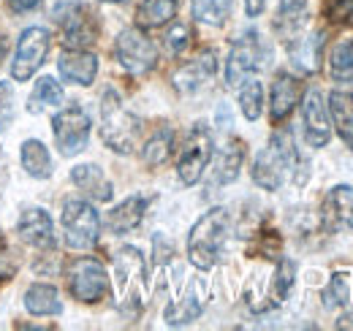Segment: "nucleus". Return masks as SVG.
<instances>
[{"mask_svg":"<svg viewBox=\"0 0 353 331\" xmlns=\"http://www.w3.org/2000/svg\"><path fill=\"white\" fill-rule=\"evenodd\" d=\"M294 174L296 185L307 182V163L302 161V155L296 152L294 139L285 130H277L264 147L256 161H253V182L264 190H280V185L285 182V174Z\"/></svg>","mask_w":353,"mask_h":331,"instance_id":"1","label":"nucleus"},{"mask_svg":"<svg viewBox=\"0 0 353 331\" xmlns=\"http://www.w3.org/2000/svg\"><path fill=\"white\" fill-rule=\"evenodd\" d=\"M228 231H231V217H228V209L215 207L210 209L207 214H201L196 220V225L190 228V237H188V258L196 269L207 272L218 263L223 252V245L228 239Z\"/></svg>","mask_w":353,"mask_h":331,"instance_id":"2","label":"nucleus"},{"mask_svg":"<svg viewBox=\"0 0 353 331\" xmlns=\"http://www.w3.org/2000/svg\"><path fill=\"white\" fill-rule=\"evenodd\" d=\"M139 133H141L139 117L123 106V101L114 90H106L101 98V136H103V141L114 152L131 155L136 150Z\"/></svg>","mask_w":353,"mask_h":331,"instance_id":"3","label":"nucleus"},{"mask_svg":"<svg viewBox=\"0 0 353 331\" xmlns=\"http://www.w3.org/2000/svg\"><path fill=\"white\" fill-rule=\"evenodd\" d=\"M210 161H212V133L204 123H196L188 130L185 144L179 150V161H176L179 179L188 188H193L201 179V174L210 166Z\"/></svg>","mask_w":353,"mask_h":331,"instance_id":"4","label":"nucleus"},{"mask_svg":"<svg viewBox=\"0 0 353 331\" xmlns=\"http://www.w3.org/2000/svg\"><path fill=\"white\" fill-rule=\"evenodd\" d=\"M63 231L65 245L71 250H88L98 242L101 234V217L88 201H68L63 207Z\"/></svg>","mask_w":353,"mask_h":331,"instance_id":"5","label":"nucleus"},{"mask_svg":"<svg viewBox=\"0 0 353 331\" xmlns=\"http://www.w3.org/2000/svg\"><path fill=\"white\" fill-rule=\"evenodd\" d=\"M52 133H54V141H57L60 155H65V158L79 155L88 147V139H90L88 112L82 106H77V103L74 106H65L63 112L54 114Z\"/></svg>","mask_w":353,"mask_h":331,"instance_id":"6","label":"nucleus"},{"mask_svg":"<svg viewBox=\"0 0 353 331\" xmlns=\"http://www.w3.org/2000/svg\"><path fill=\"white\" fill-rule=\"evenodd\" d=\"M114 54L120 60V66L133 74V77H144L155 68L158 63V49L155 43L150 41L139 28H128L117 36V43H114Z\"/></svg>","mask_w":353,"mask_h":331,"instance_id":"7","label":"nucleus"},{"mask_svg":"<svg viewBox=\"0 0 353 331\" xmlns=\"http://www.w3.org/2000/svg\"><path fill=\"white\" fill-rule=\"evenodd\" d=\"M68 288L85 304H95V301L106 299L109 296V274H106L103 263L95 258H77L68 266Z\"/></svg>","mask_w":353,"mask_h":331,"instance_id":"8","label":"nucleus"},{"mask_svg":"<svg viewBox=\"0 0 353 331\" xmlns=\"http://www.w3.org/2000/svg\"><path fill=\"white\" fill-rule=\"evenodd\" d=\"M264 57L266 49L261 36L259 33H242L231 46V54H228V63H225V82L236 87L245 79H250L264 66Z\"/></svg>","mask_w":353,"mask_h":331,"instance_id":"9","label":"nucleus"},{"mask_svg":"<svg viewBox=\"0 0 353 331\" xmlns=\"http://www.w3.org/2000/svg\"><path fill=\"white\" fill-rule=\"evenodd\" d=\"M49 30L44 28H28L22 33V39L17 43V54L11 60V77L14 82H28L44 63L46 52H49Z\"/></svg>","mask_w":353,"mask_h":331,"instance_id":"10","label":"nucleus"},{"mask_svg":"<svg viewBox=\"0 0 353 331\" xmlns=\"http://www.w3.org/2000/svg\"><path fill=\"white\" fill-rule=\"evenodd\" d=\"M302 120H305V139L310 147H326L332 139V117H329V106L323 103V95L318 90H310L305 95Z\"/></svg>","mask_w":353,"mask_h":331,"instance_id":"11","label":"nucleus"},{"mask_svg":"<svg viewBox=\"0 0 353 331\" xmlns=\"http://www.w3.org/2000/svg\"><path fill=\"white\" fill-rule=\"evenodd\" d=\"M114 274H117V285L120 290L125 293L123 296V307L128 304V299H131V288H147V263H144V258H141V252L136 248H125L117 252V258H114Z\"/></svg>","mask_w":353,"mask_h":331,"instance_id":"12","label":"nucleus"},{"mask_svg":"<svg viewBox=\"0 0 353 331\" xmlns=\"http://www.w3.org/2000/svg\"><path fill=\"white\" fill-rule=\"evenodd\" d=\"M323 225L329 231H353V188L337 185L323 199Z\"/></svg>","mask_w":353,"mask_h":331,"instance_id":"13","label":"nucleus"},{"mask_svg":"<svg viewBox=\"0 0 353 331\" xmlns=\"http://www.w3.org/2000/svg\"><path fill=\"white\" fill-rule=\"evenodd\" d=\"M60 22H63V36L65 43L71 49H82L90 46L98 36V25H95V17L90 14L88 8H68L65 14H60Z\"/></svg>","mask_w":353,"mask_h":331,"instance_id":"14","label":"nucleus"},{"mask_svg":"<svg viewBox=\"0 0 353 331\" xmlns=\"http://www.w3.org/2000/svg\"><path fill=\"white\" fill-rule=\"evenodd\" d=\"M57 68H60V77L71 84H88L95 82V74H98V57L82 52V49H68L60 54L57 60Z\"/></svg>","mask_w":353,"mask_h":331,"instance_id":"15","label":"nucleus"},{"mask_svg":"<svg viewBox=\"0 0 353 331\" xmlns=\"http://www.w3.org/2000/svg\"><path fill=\"white\" fill-rule=\"evenodd\" d=\"M302 98V82L291 74H277V79L272 84V106H269V117L272 123L280 125L299 103Z\"/></svg>","mask_w":353,"mask_h":331,"instance_id":"16","label":"nucleus"},{"mask_svg":"<svg viewBox=\"0 0 353 331\" xmlns=\"http://www.w3.org/2000/svg\"><path fill=\"white\" fill-rule=\"evenodd\" d=\"M19 237L39 250H49L54 245V225L52 217L46 214L44 209H28L19 217Z\"/></svg>","mask_w":353,"mask_h":331,"instance_id":"17","label":"nucleus"},{"mask_svg":"<svg viewBox=\"0 0 353 331\" xmlns=\"http://www.w3.org/2000/svg\"><path fill=\"white\" fill-rule=\"evenodd\" d=\"M204 301H207L204 285H201L199 280H193V283L188 285V290H185V296L166 310V323H169V326H185V323L196 321V318L204 312Z\"/></svg>","mask_w":353,"mask_h":331,"instance_id":"18","label":"nucleus"},{"mask_svg":"<svg viewBox=\"0 0 353 331\" xmlns=\"http://www.w3.org/2000/svg\"><path fill=\"white\" fill-rule=\"evenodd\" d=\"M215 71H218L215 52H212V49H207V52H201L193 63H188L185 68H179V71H176L174 84L182 90V92H193V90H199L207 79H212V77H215Z\"/></svg>","mask_w":353,"mask_h":331,"instance_id":"19","label":"nucleus"},{"mask_svg":"<svg viewBox=\"0 0 353 331\" xmlns=\"http://www.w3.org/2000/svg\"><path fill=\"white\" fill-rule=\"evenodd\" d=\"M307 0H283L274 14V30L285 41H294V39H299L302 28L307 25Z\"/></svg>","mask_w":353,"mask_h":331,"instance_id":"20","label":"nucleus"},{"mask_svg":"<svg viewBox=\"0 0 353 331\" xmlns=\"http://www.w3.org/2000/svg\"><path fill=\"white\" fill-rule=\"evenodd\" d=\"M329 117L332 125L337 128L340 139L345 141V147L353 150V95L345 90H334L329 92Z\"/></svg>","mask_w":353,"mask_h":331,"instance_id":"21","label":"nucleus"},{"mask_svg":"<svg viewBox=\"0 0 353 331\" xmlns=\"http://www.w3.org/2000/svg\"><path fill=\"white\" fill-rule=\"evenodd\" d=\"M321 52H323V33H312L307 39H294V41H288L291 63H294L302 74H312V71L321 68Z\"/></svg>","mask_w":353,"mask_h":331,"instance_id":"22","label":"nucleus"},{"mask_svg":"<svg viewBox=\"0 0 353 331\" xmlns=\"http://www.w3.org/2000/svg\"><path fill=\"white\" fill-rule=\"evenodd\" d=\"M245 141L242 139H228L218 150V158H215V182L218 185H228L239 177V168L245 161Z\"/></svg>","mask_w":353,"mask_h":331,"instance_id":"23","label":"nucleus"},{"mask_svg":"<svg viewBox=\"0 0 353 331\" xmlns=\"http://www.w3.org/2000/svg\"><path fill=\"white\" fill-rule=\"evenodd\" d=\"M71 179L77 188H82L88 196H92L95 201H109L112 199V182L106 179V174L95 163H82L71 171Z\"/></svg>","mask_w":353,"mask_h":331,"instance_id":"24","label":"nucleus"},{"mask_svg":"<svg viewBox=\"0 0 353 331\" xmlns=\"http://www.w3.org/2000/svg\"><path fill=\"white\" fill-rule=\"evenodd\" d=\"M147 199H141V196H131V199H125L120 207H114L109 212V228H112V234H128L133 231L141 220H144V212H147Z\"/></svg>","mask_w":353,"mask_h":331,"instance_id":"25","label":"nucleus"},{"mask_svg":"<svg viewBox=\"0 0 353 331\" xmlns=\"http://www.w3.org/2000/svg\"><path fill=\"white\" fill-rule=\"evenodd\" d=\"M22 166L33 179H49L52 177V158L49 150L39 139H28L22 144Z\"/></svg>","mask_w":353,"mask_h":331,"instance_id":"26","label":"nucleus"},{"mask_svg":"<svg viewBox=\"0 0 353 331\" xmlns=\"http://www.w3.org/2000/svg\"><path fill=\"white\" fill-rule=\"evenodd\" d=\"M25 307H28L30 315H60L63 312L57 288H52V285H33V288H28Z\"/></svg>","mask_w":353,"mask_h":331,"instance_id":"27","label":"nucleus"},{"mask_svg":"<svg viewBox=\"0 0 353 331\" xmlns=\"http://www.w3.org/2000/svg\"><path fill=\"white\" fill-rule=\"evenodd\" d=\"M176 14V0H144L139 6V25L141 28H161L172 22Z\"/></svg>","mask_w":353,"mask_h":331,"instance_id":"28","label":"nucleus"},{"mask_svg":"<svg viewBox=\"0 0 353 331\" xmlns=\"http://www.w3.org/2000/svg\"><path fill=\"white\" fill-rule=\"evenodd\" d=\"M172 144H174V133L169 128L155 130V136H150L147 144L141 147V161L147 166H152V168L166 163V158L172 155Z\"/></svg>","mask_w":353,"mask_h":331,"instance_id":"29","label":"nucleus"},{"mask_svg":"<svg viewBox=\"0 0 353 331\" xmlns=\"http://www.w3.org/2000/svg\"><path fill=\"white\" fill-rule=\"evenodd\" d=\"M60 101H63V87H60V82H54L52 77H41L36 82V87H33L28 112L30 114H41L46 106H57Z\"/></svg>","mask_w":353,"mask_h":331,"instance_id":"30","label":"nucleus"},{"mask_svg":"<svg viewBox=\"0 0 353 331\" xmlns=\"http://www.w3.org/2000/svg\"><path fill=\"white\" fill-rule=\"evenodd\" d=\"M231 14V0H193V17L201 25L221 28Z\"/></svg>","mask_w":353,"mask_h":331,"instance_id":"31","label":"nucleus"},{"mask_svg":"<svg viewBox=\"0 0 353 331\" xmlns=\"http://www.w3.org/2000/svg\"><path fill=\"white\" fill-rule=\"evenodd\" d=\"M239 106H242V114L253 123L261 117V109H264V87L259 79H245L242 90H239Z\"/></svg>","mask_w":353,"mask_h":331,"instance_id":"32","label":"nucleus"},{"mask_svg":"<svg viewBox=\"0 0 353 331\" xmlns=\"http://www.w3.org/2000/svg\"><path fill=\"white\" fill-rule=\"evenodd\" d=\"M329 71L337 82L353 84V39L334 46V52L329 54Z\"/></svg>","mask_w":353,"mask_h":331,"instance_id":"33","label":"nucleus"},{"mask_svg":"<svg viewBox=\"0 0 353 331\" xmlns=\"http://www.w3.org/2000/svg\"><path fill=\"white\" fill-rule=\"evenodd\" d=\"M348 301H351V280H348V274L337 272L329 280L326 290H323V307L326 310H334V307H345Z\"/></svg>","mask_w":353,"mask_h":331,"instance_id":"34","label":"nucleus"},{"mask_svg":"<svg viewBox=\"0 0 353 331\" xmlns=\"http://www.w3.org/2000/svg\"><path fill=\"white\" fill-rule=\"evenodd\" d=\"M294 274H296V263H294L291 258H280V263H277V277H274V293H277L280 301L291 293Z\"/></svg>","mask_w":353,"mask_h":331,"instance_id":"35","label":"nucleus"},{"mask_svg":"<svg viewBox=\"0 0 353 331\" xmlns=\"http://www.w3.org/2000/svg\"><path fill=\"white\" fill-rule=\"evenodd\" d=\"M190 43V28L188 25H172V30L166 33V49L172 54H182Z\"/></svg>","mask_w":353,"mask_h":331,"instance_id":"36","label":"nucleus"},{"mask_svg":"<svg viewBox=\"0 0 353 331\" xmlns=\"http://www.w3.org/2000/svg\"><path fill=\"white\" fill-rule=\"evenodd\" d=\"M14 117V90L8 82H0V133L8 128Z\"/></svg>","mask_w":353,"mask_h":331,"instance_id":"37","label":"nucleus"},{"mask_svg":"<svg viewBox=\"0 0 353 331\" xmlns=\"http://www.w3.org/2000/svg\"><path fill=\"white\" fill-rule=\"evenodd\" d=\"M329 19L332 22H353V0H332L329 3Z\"/></svg>","mask_w":353,"mask_h":331,"instance_id":"38","label":"nucleus"},{"mask_svg":"<svg viewBox=\"0 0 353 331\" xmlns=\"http://www.w3.org/2000/svg\"><path fill=\"white\" fill-rule=\"evenodd\" d=\"M11 272H14V266H11L8 250H6L3 239H0V283H3V280H8V277H11Z\"/></svg>","mask_w":353,"mask_h":331,"instance_id":"39","label":"nucleus"},{"mask_svg":"<svg viewBox=\"0 0 353 331\" xmlns=\"http://www.w3.org/2000/svg\"><path fill=\"white\" fill-rule=\"evenodd\" d=\"M266 0H245V11H248V17H259L261 11H264Z\"/></svg>","mask_w":353,"mask_h":331,"instance_id":"40","label":"nucleus"},{"mask_svg":"<svg viewBox=\"0 0 353 331\" xmlns=\"http://www.w3.org/2000/svg\"><path fill=\"white\" fill-rule=\"evenodd\" d=\"M41 0H11V8L17 11V14H22V11H30V8H36Z\"/></svg>","mask_w":353,"mask_h":331,"instance_id":"41","label":"nucleus"},{"mask_svg":"<svg viewBox=\"0 0 353 331\" xmlns=\"http://www.w3.org/2000/svg\"><path fill=\"white\" fill-rule=\"evenodd\" d=\"M337 329H353V310H348V312L337 321Z\"/></svg>","mask_w":353,"mask_h":331,"instance_id":"42","label":"nucleus"},{"mask_svg":"<svg viewBox=\"0 0 353 331\" xmlns=\"http://www.w3.org/2000/svg\"><path fill=\"white\" fill-rule=\"evenodd\" d=\"M103 3H123V0H103Z\"/></svg>","mask_w":353,"mask_h":331,"instance_id":"43","label":"nucleus"}]
</instances>
